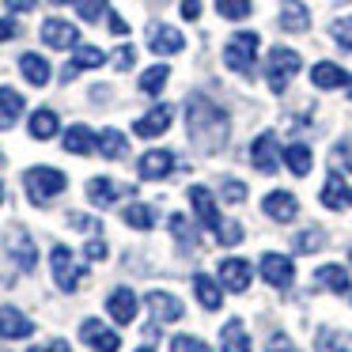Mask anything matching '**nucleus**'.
Masks as SVG:
<instances>
[{
	"mask_svg": "<svg viewBox=\"0 0 352 352\" xmlns=\"http://www.w3.org/2000/svg\"><path fill=\"white\" fill-rule=\"evenodd\" d=\"M69 223H72V228H84V231H102L99 220H91V216H80V212H72Z\"/></svg>",
	"mask_w": 352,
	"mask_h": 352,
	"instance_id": "obj_48",
	"label": "nucleus"
},
{
	"mask_svg": "<svg viewBox=\"0 0 352 352\" xmlns=\"http://www.w3.org/2000/svg\"><path fill=\"white\" fill-rule=\"evenodd\" d=\"M299 69H303V57H299L296 50H288V46H273V50H269V57H265V80H269V87H273L276 95L288 87V80L296 76Z\"/></svg>",
	"mask_w": 352,
	"mask_h": 352,
	"instance_id": "obj_3",
	"label": "nucleus"
},
{
	"mask_svg": "<svg viewBox=\"0 0 352 352\" xmlns=\"http://www.w3.org/2000/svg\"><path fill=\"white\" fill-rule=\"evenodd\" d=\"M182 19H201V0H182Z\"/></svg>",
	"mask_w": 352,
	"mask_h": 352,
	"instance_id": "obj_51",
	"label": "nucleus"
},
{
	"mask_svg": "<svg viewBox=\"0 0 352 352\" xmlns=\"http://www.w3.org/2000/svg\"><path fill=\"white\" fill-rule=\"evenodd\" d=\"M31 352H69V341H54V344H46V349H31Z\"/></svg>",
	"mask_w": 352,
	"mask_h": 352,
	"instance_id": "obj_54",
	"label": "nucleus"
},
{
	"mask_svg": "<svg viewBox=\"0 0 352 352\" xmlns=\"http://www.w3.org/2000/svg\"><path fill=\"white\" fill-rule=\"evenodd\" d=\"M284 163H288V170H292V175H299V178H307V175H311V148H307V144H288V148H284Z\"/></svg>",
	"mask_w": 352,
	"mask_h": 352,
	"instance_id": "obj_34",
	"label": "nucleus"
},
{
	"mask_svg": "<svg viewBox=\"0 0 352 352\" xmlns=\"http://www.w3.org/2000/svg\"><path fill=\"white\" fill-rule=\"evenodd\" d=\"M107 23H110V31H114V34H129V23H125V19L118 16V12H110Z\"/></svg>",
	"mask_w": 352,
	"mask_h": 352,
	"instance_id": "obj_50",
	"label": "nucleus"
},
{
	"mask_svg": "<svg viewBox=\"0 0 352 352\" xmlns=\"http://www.w3.org/2000/svg\"><path fill=\"white\" fill-rule=\"evenodd\" d=\"M220 284L228 292H246V288H250V261H246V258L220 261Z\"/></svg>",
	"mask_w": 352,
	"mask_h": 352,
	"instance_id": "obj_15",
	"label": "nucleus"
},
{
	"mask_svg": "<svg viewBox=\"0 0 352 352\" xmlns=\"http://www.w3.org/2000/svg\"><path fill=\"white\" fill-rule=\"evenodd\" d=\"M4 4H8V12H31L38 0H4Z\"/></svg>",
	"mask_w": 352,
	"mask_h": 352,
	"instance_id": "obj_53",
	"label": "nucleus"
},
{
	"mask_svg": "<svg viewBox=\"0 0 352 352\" xmlns=\"http://www.w3.org/2000/svg\"><path fill=\"white\" fill-rule=\"evenodd\" d=\"M23 95L12 91V87H0V129H12L16 125V118L23 114Z\"/></svg>",
	"mask_w": 352,
	"mask_h": 352,
	"instance_id": "obj_28",
	"label": "nucleus"
},
{
	"mask_svg": "<svg viewBox=\"0 0 352 352\" xmlns=\"http://www.w3.org/2000/svg\"><path fill=\"white\" fill-rule=\"evenodd\" d=\"M220 352H254L250 349V337H246V326L239 318L223 322V329H220Z\"/></svg>",
	"mask_w": 352,
	"mask_h": 352,
	"instance_id": "obj_23",
	"label": "nucleus"
},
{
	"mask_svg": "<svg viewBox=\"0 0 352 352\" xmlns=\"http://www.w3.org/2000/svg\"><path fill=\"white\" fill-rule=\"evenodd\" d=\"M170 122H175V110H170V107H152L144 118L133 122V133L144 137V140H152V137H160V133H167Z\"/></svg>",
	"mask_w": 352,
	"mask_h": 352,
	"instance_id": "obj_13",
	"label": "nucleus"
},
{
	"mask_svg": "<svg viewBox=\"0 0 352 352\" xmlns=\"http://www.w3.org/2000/svg\"><path fill=\"white\" fill-rule=\"evenodd\" d=\"M329 163H333V170H337V175H344V170H349L352 167V148H333V155H329Z\"/></svg>",
	"mask_w": 352,
	"mask_h": 352,
	"instance_id": "obj_45",
	"label": "nucleus"
},
{
	"mask_svg": "<svg viewBox=\"0 0 352 352\" xmlns=\"http://www.w3.org/2000/svg\"><path fill=\"white\" fill-rule=\"evenodd\" d=\"M280 27L292 34H303L311 27V12L299 4V0H284V12H280Z\"/></svg>",
	"mask_w": 352,
	"mask_h": 352,
	"instance_id": "obj_29",
	"label": "nucleus"
},
{
	"mask_svg": "<svg viewBox=\"0 0 352 352\" xmlns=\"http://www.w3.org/2000/svg\"><path fill=\"white\" fill-rule=\"evenodd\" d=\"M261 280H269L273 288H288L296 280V261L284 254H261Z\"/></svg>",
	"mask_w": 352,
	"mask_h": 352,
	"instance_id": "obj_8",
	"label": "nucleus"
},
{
	"mask_svg": "<svg viewBox=\"0 0 352 352\" xmlns=\"http://www.w3.org/2000/svg\"><path fill=\"white\" fill-rule=\"evenodd\" d=\"M311 84L318 87V91H333V87L349 84V72H344L341 65H333V61H318L311 69Z\"/></svg>",
	"mask_w": 352,
	"mask_h": 352,
	"instance_id": "obj_20",
	"label": "nucleus"
},
{
	"mask_svg": "<svg viewBox=\"0 0 352 352\" xmlns=\"http://www.w3.org/2000/svg\"><path fill=\"white\" fill-rule=\"evenodd\" d=\"M167 80H170L167 65H152V69L140 72V91H144V95H160L163 87H167Z\"/></svg>",
	"mask_w": 352,
	"mask_h": 352,
	"instance_id": "obj_35",
	"label": "nucleus"
},
{
	"mask_svg": "<svg viewBox=\"0 0 352 352\" xmlns=\"http://www.w3.org/2000/svg\"><path fill=\"white\" fill-rule=\"evenodd\" d=\"M122 193H129V190H122V186H114L110 178H91L87 182V201H91L95 208H107V205H114Z\"/></svg>",
	"mask_w": 352,
	"mask_h": 352,
	"instance_id": "obj_25",
	"label": "nucleus"
},
{
	"mask_svg": "<svg viewBox=\"0 0 352 352\" xmlns=\"http://www.w3.org/2000/svg\"><path fill=\"white\" fill-rule=\"evenodd\" d=\"M216 239H220L223 246H239L246 239V231L239 228V223H220V231H216Z\"/></svg>",
	"mask_w": 352,
	"mask_h": 352,
	"instance_id": "obj_42",
	"label": "nucleus"
},
{
	"mask_svg": "<svg viewBox=\"0 0 352 352\" xmlns=\"http://www.w3.org/2000/svg\"><path fill=\"white\" fill-rule=\"evenodd\" d=\"M54 4H69V0H54Z\"/></svg>",
	"mask_w": 352,
	"mask_h": 352,
	"instance_id": "obj_55",
	"label": "nucleus"
},
{
	"mask_svg": "<svg viewBox=\"0 0 352 352\" xmlns=\"http://www.w3.org/2000/svg\"><path fill=\"white\" fill-rule=\"evenodd\" d=\"M84 254H87V258H91V261H102V258H107V243H102V239H91Z\"/></svg>",
	"mask_w": 352,
	"mask_h": 352,
	"instance_id": "obj_49",
	"label": "nucleus"
},
{
	"mask_svg": "<svg viewBox=\"0 0 352 352\" xmlns=\"http://www.w3.org/2000/svg\"><path fill=\"white\" fill-rule=\"evenodd\" d=\"M4 250H8V258L16 261L23 273H31V269L38 265V246H34V239H31L27 228H8L4 231Z\"/></svg>",
	"mask_w": 352,
	"mask_h": 352,
	"instance_id": "obj_5",
	"label": "nucleus"
},
{
	"mask_svg": "<svg viewBox=\"0 0 352 352\" xmlns=\"http://www.w3.org/2000/svg\"><path fill=\"white\" fill-rule=\"evenodd\" d=\"M186 122H190V137L201 152H220L223 140L231 133V118L228 110H220L212 99L205 95H193L190 107H186Z\"/></svg>",
	"mask_w": 352,
	"mask_h": 352,
	"instance_id": "obj_1",
	"label": "nucleus"
},
{
	"mask_svg": "<svg viewBox=\"0 0 352 352\" xmlns=\"http://www.w3.org/2000/svg\"><path fill=\"white\" fill-rule=\"evenodd\" d=\"M0 201H4V186H0Z\"/></svg>",
	"mask_w": 352,
	"mask_h": 352,
	"instance_id": "obj_56",
	"label": "nucleus"
},
{
	"mask_svg": "<svg viewBox=\"0 0 352 352\" xmlns=\"http://www.w3.org/2000/svg\"><path fill=\"white\" fill-rule=\"evenodd\" d=\"M265 352H299L296 344H292V337H284V333H276V337H269V344H265Z\"/></svg>",
	"mask_w": 352,
	"mask_h": 352,
	"instance_id": "obj_46",
	"label": "nucleus"
},
{
	"mask_svg": "<svg viewBox=\"0 0 352 352\" xmlns=\"http://www.w3.org/2000/svg\"><path fill=\"white\" fill-rule=\"evenodd\" d=\"M258 34L254 31H243V34H231V42L223 46V61H228L231 72L239 76H250L254 72V57H258Z\"/></svg>",
	"mask_w": 352,
	"mask_h": 352,
	"instance_id": "obj_4",
	"label": "nucleus"
},
{
	"mask_svg": "<svg viewBox=\"0 0 352 352\" xmlns=\"http://www.w3.org/2000/svg\"><path fill=\"white\" fill-rule=\"evenodd\" d=\"M50 265H54L57 288H61V292H76V284H80V265H76V258H72L69 246H54V250H50Z\"/></svg>",
	"mask_w": 352,
	"mask_h": 352,
	"instance_id": "obj_6",
	"label": "nucleus"
},
{
	"mask_svg": "<svg viewBox=\"0 0 352 352\" xmlns=\"http://www.w3.org/2000/svg\"><path fill=\"white\" fill-rule=\"evenodd\" d=\"M254 8V0H216V12L223 19H246Z\"/></svg>",
	"mask_w": 352,
	"mask_h": 352,
	"instance_id": "obj_37",
	"label": "nucleus"
},
{
	"mask_svg": "<svg viewBox=\"0 0 352 352\" xmlns=\"http://www.w3.org/2000/svg\"><path fill=\"white\" fill-rule=\"evenodd\" d=\"M322 246H326V235H322L318 228H307L303 235L292 243V250H296V254H311V250H322Z\"/></svg>",
	"mask_w": 352,
	"mask_h": 352,
	"instance_id": "obj_38",
	"label": "nucleus"
},
{
	"mask_svg": "<svg viewBox=\"0 0 352 352\" xmlns=\"http://www.w3.org/2000/svg\"><path fill=\"white\" fill-rule=\"evenodd\" d=\"M23 186H27V197H31V205H46L50 197L65 193L69 178H65L57 167H31V170L23 175Z\"/></svg>",
	"mask_w": 352,
	"mask_h": 352,
	"instance_id": "obj_2",
	"label": "nucleus"
},
{
	"mask_svg": "<svg viewBox=\"0 0 352 352\" xmlns=\"http://www.w3.org/2000/svg\"><path fill=\"white\" fill-rule=\"evenodd\" d=\"M170 235H175L182 246H193V235H190V223H186V216H170Z\"/></svg>",
	"mask_w": 352,
	"mask_h": 352,
	"instance_id": "obj_43",
	"label": "nucleus"
},
{
	"mask_svg": "<svg viewBox=\"0 0 352 352\" xmlns=\"http://www.w3.org/2000/svg\"><path fill=\"white\" fill-rule=\"evenodd\" d=\"M349 261H352V250H349Z\"/></svg>",
	"mask_w": 352,
	"mask_h": 352,
	"instance_id": "obj_58",
	"label": "nucleus"
},
{
	"mask_svg": "<svg viewBox=\"0 0 352 352\" xmlns=\"http://www.w3.org/2000/svg\"><path fill=\"white\" fill-rule=\"evenodd\" d=\"M144 303H148V311H152L155 322H178L182 318V303H178L170 292H148Z\"/></svg>",
	"mask_w": 352,
	"mask_h": 352,
	"instance_id": "obj_18",
	"label": "nucleus"
},
{
	"mask_svg": "<svg viewBox=\"0 0 352 352\" xmlns=\"http://www.w3.org/2000/svg\"><path fill=\"white\" fill-rule=\"evenodd\" d=\"M314 284H322L326 292H349V269L344 265H322L314 273Z\"/></svg>",
	"mask_w": 352,
	"mask_h": 352,
	"instance_id": "obj_33",
	"label": "nucleus"
},
{
	"mask_svg": "<svg viewBox=\"0 0 352 352\" xmlns=\"http://www.w3.org/2000/svg\"><path fill=\"white\" fill-rule=\"evenodd\" d=\"M0 352H8V349H0Z\"/></svg>",
	"mask_w": 352,
	"mask_h": 352,
	"instance_id": "obj_60",
	"label": "nucleus"
},
{
	"mask_svg": "<svg viewBox=\"0 0 352 352\" xmlns=\"http://www.w3.org/2000/svg\"><path fill=\"white\" fill-rule=\"evenodd\" d=\"M190 205L197 212V220L205 223L208 231H220V212H216V201L205 186H190Z\"/></svg>",
	"mask_w": 352,
	"mask_h": 352,
	"instance_id": "obj_17",
	"label": "nucleus"
},
{
	"mask_svg": "<svg viewBox=\"0 0 352 352\" xmlns=\"http://www.w3.org/2000/svg\"><path fill=\"white\" fill-rule=\"evenodd\" d=\"M107 311L118 326H129V322L137 318V296H133L129 288H114L107 296Z\"/></svg>",
	"mask_w": 352,
	"mask_h": 352,
	"instance_id": "obj_16",
	"label": "nucleus"
},
{
	"mask_svg": "<svg viewBox=\"0 0 352 352\" xmlns=\"http://www.w3.org/2000/svg\"><path fill=\"white\" fill-rule=\"evenodd\" d=\"M31 333H34V322L19 307H0V337L4 341H23Z\"/></svg>",
	"mask_w": 352,
	"mask_h": 352,
	"instance_id": "obj_9",
	"label": "nucleus"
},
{
	"mask_svg": "<svg viewBox=\"0 0 352 352\" xmlns=\"http://www.w3.org/2000/svg\"><path fill=\"white\" fill-rule=\"evenodd\" d=\"M223 201H231V205L246 201V186L239 182V178H223Z\"/></svg>",
	"mask_w": 352,
	"mask_h": 352,
	"instance_id": "obj_44",
	"label": "nucleus"
},
{
	"mask_svg": "<svg viewBox=\"0 0 352 352\" xmlns=\"http://www.w3.org/2000/svg\"><path fill=\"white\" fill-rule=\"evenodd\" d=\"M95 148H99V137H95L87 125H69V129H65V152H72V155H91Z\"/></svg>",
	"mask_w": 352,
	"mask_h": 352,
	"instance_id": "obj_22",
	"label": "nucleus"
},
{
	"mask_svg": "<svg viewBox=\"0 0 352 352\" xmlns=\"http://www.w3.org/2000/svg\"><path fill=\"white\" fill-rule=\"evenodd\" d=\"M148 50L152 54H182L186 38H182V31H175L167 23H152L148 27Z\"/></svg>",
	"mask_w": 352,
	"mask_h": 352,
	"instance_id": "obj_10",
	"label": "nucleus"
},
{
	"mask_svg": "<svg viewBox=\"0 0 352 352\" xmlns=\"http://www.w3.org/2000/svg\"><path fill=\"white\" fill-rule=\"evenodd\" d=\"M261 208H265V216H273V220L288 223V220H296V212H299V201L292 197L288 190H273L265 201H261Z\"/></svg>",
	"mask_w": 352,
	"mask_h": 352,
	"instance_id": "obj_19",
	"label": "nucleus"
},
{
	"mask_svg": "<svg viewBox=\"0 0 352 352\" xmlns=\"http://www.w3.org/2000/svg\"><path fill=\"white\" fill-rule=\"evenodd\" d=\"M133 61H137V50H133V46H122V50L114 54V65H118V69H133Z\"/></svg>",
	"mask_w": 352,
	"mask_h": 352,
	"instance_id": "obj_47",
	"label": "nucleus"
},
{
	"mask_svg": "<svg viewBox=\"0 0 352 352\" xmlns=\"http://www.w3.org/2000/svg\"><path fill=\"white\" fill-rule=\"evenodd\" d=\"M19 72H23V80L34 87H46L50 76H54V69H50V61L42 54H23L19 57Z\"/></svg>",
	"mask_w": 352,
	"mask_h": 352,
	"instance_id": "obj_21",
	"label": "nucleus"
},
{
	"mask_svg": "<svg viewBox=\"0 0 352 352\" xmlns=\"http://www.w3.org/2000/svg\"><path fill=\"white\" fill-rule=\"evenodd\" d=\"M125 223H129V228H137V231H148L155 223V212L148 205H129V208H125Z\"/></svg>",
	"mask_w": 352,
	"mask_h": 352,
	"instance_id": "obj_36",
	"label": "nucleus"
},
{
	"mask_svg": "<svg viewBox=\"0 0 352 352\" xmlns=\"http://www.w3.org/2000/svg\"><path fill=\"white\" fill-rule=\"evenodd\" d=\"M99 65H107V54H102L99 46H80L76 54H72L69 69H65V80H72L76 72H84V69H99Z\"/></svg>",
	"mask_w": 352,
	"mask_h": 352,
	"instance_id": "obj_26",
	"label": "nucleus"
},
{
	"mask_svg": "<svg viewBox=\"0 0 352 352\" xmlns=\"http://www.w3.org/2000/svg\"><path fill=\"white\" fill-rule=\"evenodd\" d=\"M80 341L91 344L95 352H118V349H122V337H118L110 326H102L99 318H84V322H80Z\"/></svg>",
	"mask_w": 352,
	"mask_h": 352,
	"instance_id": "obj_7",
	"label": "nucleus"
},
{
	"mask_svg": "<svg viewBox=\"0 0 352 352\" xmlns=\"http://www.w3.org/2000/svg\"><path fill=\"white\" fill-rule=\"evenodd\" d=\"M250 163L261 170V175H276V137L273 133H261L250 144Z\"/></svg>",
	"mask_w": 352,
	"mask_h": 352,
	"instance_id": "obj_14",
	"label": "nucleus"
},
{
	"mask_svg": "<svg viewBox=\"0 0 352 352\" xmlns=\"http://www.w3.org/2000/svg\"><path fill=\"white\" fill-rule=\"evenodd\" d=\"M329 34H333V42L341 50H349L352 54V16H341V19H333V27H329Z\"/></svg>",
	"mask_w": 352,
	"mask_h": 352,
	"instance_id": "obj_39",
	"label": "nucleus"
},
{
	"mask_svg": "<svg viewBox=\"0 0 352 352\" xmlns=\"http://www.w3.org/2000/svg\"><path fill=\"white\" fill-rule=\"evenodd\" d=\"M170 170H175V155L163 152V148H155V152H144L137 163V175L144 178V182H160V178H167Z\"/></svg>",
	"mask_w": 352,
	"mask_h": 352,
	"instance_id": "obj_11",
	"label": "nucleus"
},
{
	"mask_svg": "<svg viewBox=\"0 0 352 352\" xmlns=\"http://www.w3.org/2000/svg\"><path fill=\"white\" fill-rule=\"evenodd\" d=\"M137 352H152V349H137Z\"/></svg>",
	"mask_w": 352,
	"mask_h": 352,
	"instance_id": "obj_57",
	"label": "nucleus"
},
{
	"mask_svg": "<svg viewBox=\"0 0 352 352\" xmlns=\"http://www.w3.org/2000/svg\"><path fill=\"white\" fill-rule=\"evenodd\" d=\"M95 152H102L107 160H125L129 140H125V133H118V129H102L99 133V148H95Z\"/></svg>",
	"mask_w": 352,
	"mask_h": 352,
	"instance_id": "obj_32",
	"label": "nucleus"
},
{
	"mask_svg": "<svg viewBox=\"0 0 352 352\" xmlns=\"http://www.w3.org/2000/svg\"><path fill=\"white\" fill-rule=\"evenodd\" d=\"M57 129H61V122H57V110L42 107V110H34V114H31V137H34V140L57 137Z\"/></svg>",
	"mask_w": 352,
	"mask_h": 352,
	"instance_id": "obj_30",
	"label": "nucleus"
},
{
	"mask_svg": "<svg viewBox=\"0 0 352 352\" xmlns=\"http://www.w3.org/2000/svg\"><path fill=\"white\" fill-rule=\"evenodd\" d=\"M349 95H352V84H349Z\"/></svg>",
	"mask_w": 352,
	"mask_h": 352,
	"instance_id": "obj_59",
	"label": "nucleus"
},
{
	"mask_svg": "<svg viewBox=\"0 0 352 352\" xmlns=\"http://www.w3.org/2000/svg\"><path fill=\"white\" fill-rule=\"evenodd\" d=\"M318 197H322V205H326L329 212H341V208L352 201V193L344 190V178L333 170V175L326 178V186H322V193H318Z\"/></svg>",
	"mask_w": 352,
	"mask_h": 352,
	"instance_id": "obj_24",
	"label": "nucleus"
},
{
	"mask_svg": "<svg viewBox=\"0 0 352 352\" xmlns=\"http://www.w3.org/2000/svg\"><path fill=\"white\" fill-rule=\"evenodd\" d=\"M170 352H212L208 349L205 341H201V337H175V341H170Z\"/></svg>",
	"mask_w": 352,
	"mask_h": 352,
	"instance_id": "obj_41",
	"label": "nucleus"
},
{
	"mask_svg": "<svg viewBox=\"0 0 352 352\" xmlns=\"http://www.w3.org/2000/svg\"><path fill=\"white\" fill-rule=\"evenodd\" d=\"M16 19H0V42H8V38H16Z\"/></svg>",
	"mask_w": 352,
	"mask_h": 352,
	"instance_id": "obj_52",
	"label": "nucleus"
},
{
	"mask_svg": "<svg viewBox=\"0 0 352 352\" xmlns=\"http://www.w3.org/2000/svg\"><path fill=\"white\" fill-rule=\"evenodd\" d=\"M42 42H46L50 50H72L80 42V31L69 19H46V23H42Z\"/></svg>",
	"mask_w": 352,
	"mask_h": 352,
	"instance_id": "obj_12",
	"label": "nucleus"
},
{
	"mask_svg": "<svg viewBox=\"0 0 352 352\" xmlns=\"http://www.w3.org/2000/svg\"><path fill=\"white\" fill-rule=\"evenodd\" d=\"M193 292H197V303L205 307V311H220V303H223V292H220V284H216L212 276L197 273V276H193Z\"/></svg>",
	"mask_w": 352,
	"mask_h": 352,
	"instance_id": "obj_27",
	"label": "nucleus"
},
{
	"mask_svg": "<svg viewBox=\"0 0 352 352\" xmlns=\"http://www.w3.org/2000/svg\"><path fill=\"white\" fill-rule=\"evenodd\" d=\"M314 344H318V352H352V333H344V329H318Z\"/></svg>",
	"mask_w": 352,
	"mask_h": 352,
	"instance_id": "obj_31",
	"label": "nucleus"
},
{
	"mask_svg": "<svg viewBox=\"0 0 352 352\" xmlns=\"http://www.w3.org/2000/svg\"><path fill=\"white\" fill-rule=\"evenodd\" d=\"M76 12H80V19H87V23H99L102 12H107V0H76Z\"/></svg>",
	"mask_w": 352,
	"mask_h": 352,
	"instance_id": "obj_40",
	"label": "nucleus"
}]
</instances>
